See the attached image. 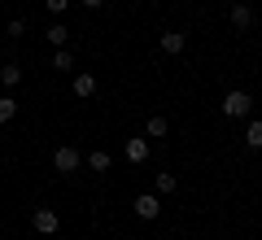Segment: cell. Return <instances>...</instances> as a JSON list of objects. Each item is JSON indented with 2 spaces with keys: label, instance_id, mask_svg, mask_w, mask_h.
<instances>
[{
  "label": "cell",
  "instance_id": "17",
  "mask_svg": "<svg viewBox=\"0 0 262 240\" xmlns=\"http://www.w3.org/2000/svg\"><path fill=\"white\" fill-rule=\"evenodd\" d=\"M44 9L48 13H66V9H70V0H44Z\"/></svg>",
  "mask_w": 262,
  "mask_h": 240
},
{
  "label": "cell",
  "instance_id": "5",
  "mask_svg": "<svg viewBox=\"0 0 262 240\" xmlns=\"http://www.w3.org/2000/svg\"><path fill=\"white\" fill-rule=\"evenodd\" d=\"M70 88H75V96H79V101H88V96H96V74L79 70V74H75V83H70Z\"/></svg>",
  "mask_w": 262,
  "mask_h": 240
},
{
  "label": "cell",
  "instance_id": "6",
  "mask_svg": "<svg viewBox=\"0 0 262 240\" xmlns=\"http://www.w3.org/2000/svg\"><path fill=\"white\" fill-rule=\"evenodd\" d=\"M127 162H149V136H136V140H127Z\"/></svg>",
  "mask_w": 262,
  "mask_h": 240
},
{
  "label": "cell",
  "instance_id": "9",
  "mask_svg": "<svg viewBox=\"0 0 262 240\" xmlns=\"http://www.w3.org/2000/svg\"><path fill=\"white\" fill-rule=\"evenodd\" d=\"M0 83H5V88H18L22 83V66H13V61L0 66Z\"/></svg>",
  "mask_w": 262,
  "mask_h": 240
},
{
  "label": "cell",
  "instance_id": "12",
  "mask_svg": "<svg viewBox=\"0 0 262 240\" xmlns=\"http://www.w3.org/2000/svg\"><path fill=\"white\" fill-rule=\"evenodd\" d=\"M53 70H75V53H70V48H57L53 53Z\"/></svg>",
  "mask_w": 262,
  "mask_h": 240
},
{
  "label": "cell",
  "instance_id": "4",
  "mask_svg": "<svg viewBox=\"0 0 262 240\" xmlns=\"http://www.w3.org/2000/svg\"><path fill=\"white\" fill-rule=\"evenodd\" d=\"M53 166L61 170V175H75V170H79V148L61 144V148H57V153H53Z\"/></svg>",
  "mask_w": 262,
  "mask_h": 240
},
{
  "label": "cell",
  "instance_id": "7",
  "mask_svg": "<svg viewBox=\"0 0 262 240\" xmlns=\"http://www.w3.org/2000/svg\"><path fill=\"white\" fill-rule=\"evenodd\" d=\"M184 44H188V35H184V31H162V53H170V57H175V53H184Z\"/></svg>",
  "mask_w": 262,
  "mask_h": 240
},
{
  "label": "cell",
  "instance_id": "10",
  "mask_svg": "<svg viewBox=\"0 0 262 240\" xmlns=\"http://www.w3.org/2000/svg\"><path fill=\"white\" fill-rule=\"evenodd\" d=\"M44 39H48V44H57V48H66V39H70V31H66L61 22H53V27L44 31Z\"/></svg>",
  "mask_w": 262,
  "mask_h": 240
},
{
  "label": "cell",
  "instance_id": "20",
  "mask_svg": "<svg viewBox=\"0 0 262 240\" xmlns=\"http://www.w3.org/2000/svg\"><path fill=\"white\" fill-rule=\"evenodd\" d=\"M0 44H5V35H0Z\"/></svg>",
  "mask_w": 262,
  "mask_h": 240
},
{
  "label": "cell",
  "instance_id": "14",
  "mask_svg": "<svg viewBox=\"0 0 262 240\" xmlns=\"http://www.w3.org/2000/svg\"><path fill=\"white\" fill-rule=\"evenodd\" d=\"M245 144H249V148H262V118L249 122V131H245Z\"/></svg>",
  "mask_w": 262,
  "mask_h": 240
},
{
  "label": "cell",
  "instance_id": "16",
  "mask_svg": "<svg viewBox=\"0 0 262 240\" xmlns=\"http://www.w3.org/2000/svg\"><path fill=\"white\" fill-rule=\"evenodd\" d=\"M175 188H179L175 175H158V192H175Z\"/></svg>",
  "mask_w": 262,
  "mask_h": 240
},
{
  "label": "cell",
  "instance_id": "11",
  "mask_svg": "<svg viewBox=\"0 0 262 240\" xmlns=\"http://www.w3.org/2000/svg\"><path fill=\"white\" fill-rule=\"evenodd\" d=\"M13 118H18V101L5 92V96H0V122H13Z\"/></svg>",
  "mask_w": 262,
  "mask_h": 240
},
{
  "label": "cell",
  "instance_id": "1",
  "mask_svg": "<svg viewBox=\"0 0 262 240\" xmlns=\"http://www.w3.org/2000/svg\"><path fill=\"white\" fill-rule=\"evenodd\" d=\"M223 114H227V118H249V114H253V96L241 92V88H232V92L223 96Z\"/></svg>",
  "mask_w": 262,
  "mask_h": 240
},
{
  "label": "cell",
  "instance_id": "22",
  "mask_svg": "<svg viewBox=\"0 0 262 240\" xmlns=\"http://www.w3.org/2000/svg\"><path fill=\"white\" fill-rule=\"evenodd\" d=\"M232 5H236V0H232Z\"/></svg>",
  "mask_w": 262,
  "mask_h": 240
},
{
  "label": "cell",
  "instance_id": "2",
  "mask_svg": "<svg viewBox=\"0 0 262 240\" xmlns=\"http://www.w3.org/2000/svg\"><path fill=\"white\" fill-rule=\"evenodd\" d=\"M131 210H136V219L153 223V219H158V214H162V201H158V197H153V192H140V197H136V205H131Z\"/></svg>",
  "mask_w": 262,
  "mask_h": 240
},
{
  "label": "cell",
  "instance_id": "19",
  "mask_svg": "<svg viewBox=\"0 0 262 240\" xmlns=\"http://www.w3.org/2000/svg\"><path fill=\"white\" fill-rule=\"evenodd\" d=\"M79 5H83V9H101L105 0H79Z\"/></svg>",
  "mask_w": 262,
  "mask_h": 240
},
{
  "label": "cell",
  "instance_id": "13",
  "mask_svg": "<svg viewBox=\"0 0 262 240\" xmlns=\"http://www.w3.org/2000/svg\"><path fill=\"white\" fill-rule=\"evenodd\" d=\"M166 131H170V122L162 118V114H153V118H149V131H144V136H153V140H162V136H166Z\"/></svg>",
  "mask_w": 262,
  "mask_h": 240
},
{
  "label": "cell",
  "instance_id": "21",
  "mask_svg": "<svg viewBox=\"0 0 262 240\" xmlns=\"http://www.w3.org/2000/svg\"><path fill=\"white\" fill-rule=\"evenodd\" d=\"M131 240H140V236H131Z\"/></svg>",
  "mask_w": 262,
  "mask_h": 240
},
{
  "label": "cell",
  "instance_id": "15",
  "mask_svg": "<svg viewBox=\"0 0 262 240\" xmlns=\"http://www.w3.org/2000/svg\"><path fill=\"white\" fill-rule=\"evenodd\" d=\"M88 166H92V170H110V153H101V148L88 153Z\"/></svg>",
  "mask_w": 262,
  "mask_h": 240
},
{
  "label": "cell",
  "instance_id": "18",
  "mask_svg": "<svg viewBox=\"0 0 262 240\" xmlns=\"http://www.w3.org/2000/svg\"><path fill=\"white\" fill-rule=\"evenodd\" d=\"M22 31H27V22H22V18H13V22H9V31H5V35H9V39H18Z\"/></svg>",
  "mask_w": 262,
  "mask_h": 240
},
{
  "label": "cell",
  "instance_id": "8",
  "mask_svg": "<svg viewBox=\"0 0 262 240\" xmlns=\"http://www.w3.org/2000/svg\"><path fill=\"white\" fill-rule=\"evenodd\" d=\"M232 27L236 31H249L253 27V9H249V5H241V0L232 5Z\"/></svg>",
  "mask_w": 262,
  "mask_h": 240
},
{
  "label": "cell",
  "instance_id": "3",
  "mask_svg": "<svg viewBox=\"0 0 262 240\" xmlns=\"http://www.w3.org/2000/svg\"><path fill=\"white\" fill-rule=\"evenodd\" d=\"M31 227H35L39 236H57L61 219H57V210H35V214H31Z\"/></svg>",
  "mask_w": 262,
  "mask_h": 240
}]
</instances>
